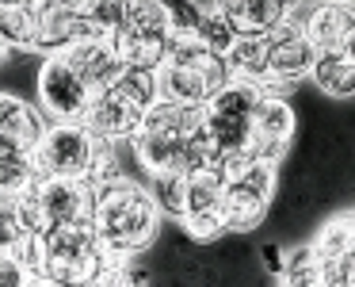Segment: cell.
<instances>
[{
	"label": "cell",
	"instance_id": "obj_16",
	"mask_svg": "<svg viewBox=\"0 0 355 287\" xmlns=\"http://www.w3.org/2000/svg\"><path fill=\"white\" fill-rule=\"evenodd\" d=\"M313 50H347L355 47V4L352 0H317L302 24Z\"/></svg>",
	"mask_w": 355,
	"mask_h": 287
},
{
	"label": "cell",
	"instance_id": "obj_30",
	"mask_svg": "<svg viewBox=\"0 0 355 287\" xmlns=\"http://www.w3.org/2000/svg\"><path fill=\"white\" fill-rule=\"evenodd\" d=\"M69 4H73V8H80V12H88L92 4H100V0H69Z\"/></svg>",
	"mask_w": 355,
	"mask_h": 287
},
{
	"label": "cell",
	"instance_id": "obj_22",
	"mask_svg": "<svg viewBox=\"0 0 355 287\" xmlns=\"http://www.w3.org/2000/svg\"><path fill=\"white\" fill-rule=\"evenodd\" d=\"M355 249V218L352 215H332L321 222V230L309 238V253L313 261H332V256Z\"/></svg>",
	"mask_w": 355,
	"mask_h": 287
},
{
	"label": "cell",
	"instance_id": "obj_21",
	"mask_svg": "<svg viewBox=\"0 0 355 287\" xmlns=\"http://www.w3.org/2000/svg\"><path fill=\"white\" fill-rule=\"evenodd\" d=\"M35 31H39L35 4H0V39L8 50L35 54Z\"/></svg>",
	"mask_w": 355,
	"mask_h": 287
},
{
	"label": "cell",
	"instance_id": "obj_15",
	"mask_svg": "<svg viewBox=\"0 0 355 287\" xmlns=\"http://www.w3.org/2000/svg\"><path fill=\"white\" fill-rule=\"evenodd\" d=\"M35 195L42 203V215L50 226L62 222H88L92 226L96 211V184L77 177H39L35 180Z\"/></svg>",
	"mask_w": 355,
	"mask_h": 287
},
{
	"label": "cell",
	"instance_id": "obj_2",
	"mask_svg": "<svg viewBox=\"0 0 355 287\" xmlns=\"http://www.w3.org/2000/svg\"><path fill=\"white\" fill-rule=\"evenodd\" d=\"M202 126V104H176V100H157L141 115L138 134L130 138L134 157L146 172H168L184 169L187 138Z\"/></svg>",
	"mask_w": 355,
	"mask_h": 287
},
{
	"label": "cell",
	"instance_id": "obj_18",
	"mask_svg": "<svg viewBox=\"0 0 355 287\" xmlns=\"http://www.w3.org/2000/svg\"><path fill=\"white\" fill-rule=\"evenodd\" d=\"M214 4L237 27V35H263L271 27L286 24L291 8L302 4V0H214Z\"/></svg>",
	"mask_w": 355,
	"mask_h": 287
},
{
	"label": "cell",
	"instance_id": "obj_29",
	"mask_svg": "<svg viewBox=\"0 0 355 287\" xmlns=\"http://www.w3.org/2000/svg\"><path fill=\"white\" fill-rule=\"evenodd\" d=\"M0 287H27V272L8 249H0Z\"/></svg>",
	"mask_w": 355,
	"mask_h": 287
},
{
	"label": "cell",
	"instance_id": "obj_23",
	"mask_svg": "<svg viewBox=\"0 0 355 287\" xmlns=\"http://www.w3.org/2000/svg\"><path fill=\"white\" fill-rule=\"evenodd\" d=\"M275 284L283 287H321L317 279V261L309 253V245H294V249H283V264L275 272Z\"/></svg>",
	"mask_w": 355,
	"mask_h": 287
},
{
	"label": "cell",
	"instance_id": "obj_14",
	"mask_svg": "<svg viewBox=\"0 0 355 287\" xmlns=\"http://www.w3.org/2000/svg\"><path fill=\"white\" fill-rule=\"evenodd\" d=\"M39 31H35V54H62L85 39H103V31L92 24V16L73 8L69 0H39L35 4Z\"/></svg>",
	"mask_w": 355,
	"mask_h": 287
},
{
	"label": "cell",
	"instance_id": "obj_11",
	"mask_svg": "<svg viewBox=\"0 0 355 287\" xmlns=\"http://www.w3.org/2000/svg\"><path fill=\"white\" fill-rule=\"evenodd\" d=\"M35 92H39V108L46 111L50 123H80L88 104H92V96H96L92 88L73 73V65L65 62L62 54H46Z\"/></svg>",
	"mask_w": 355,
	"mask_h": 287
},
{
	"label": "cell",
	"instance_id": "obj_5",
	"mask_svg": "<svg viewBox=\"0 0 355 287\" xmlns=\"http://www.w3.org/2000/svg\"><path fill=\"white\" fill-rule=\"evenodd\" d=\"M263 88L248 81L230 77L207 104H202V126L218 149V161L233 165L248 157V138H252V111Z\"/></svg>",
	"mask_w": 355,
	"mask_h": 287
},
{
	"label": "cell",
	"instance_id": "obj_17",
	"mask_svg": "<svg viewBox=\"0 0 355 287\" xmlns=\"http://www.w3.org/2000/svg\"><path fill=\"white\" fill-rule=\"evenodd\" d=\"M62 58L73 65V73H77L80 81H85L92 92H100V88H107L111 81H119V73L126 69L123 58H119L115 42L103 35V39H85L77 42V47L62 50Z\"/></svg>",
	"mask_w": 355,
	"mask_h": 287
},
{
	"label": "cell",
	"instance_id": "obj_25",
	"mask_svg": "<svg viewBox=\"0 0 355 287\" xmlns=\"http://www.w3.org/2000/svg\"><path fill=\"white\" fill-rule=\"evenodd\" d=\"M149 192H153L161 215L180 218L184 207V169H168V172H149Z\"/></svg>",
	"mask_w": 355,
	"mask_h": 287
},
{
	"label": "cell",
	"instance_id": "obj_3",
	"mask_svg": "<svg viewBox=\"0 0 355 287\" xmlns=\"http://www.w3.org/2000/svg\"><path fill=\"white\" fill-rule=\"evenodd\" d=\"M157 104V73L149 69H123L119 81L92 96L85 119L92 138H111V142H130L141 126V115Z\"/></svg>",
	"mask_w": 355,
	"mask_h": 287
},
{
	"label": "cell",
	"instance_id": "obj_12",
	"mask_svg": "<svg viewBox=\"0 0 355 287\" xmlns=\"http://www.w3.org/2000/svg\"><path fill=\"white\" fill-rule=\"evenodd\" d=\"M294 134H298L294 108L279 92L263 88L260 100H256V111H252L248 157H252V161H268V165H283L286 154H291V146H294Z\"/></svg>",
	"mask_w": 355,
	"mask_h": 287
},
{
	"label": "cell",
	"instance_id": "obj_24",
	"mask_svg": "<svg viewBox=\"0 0 355 287\" xmlns=\"http://www.w3.org/2000/svg\"><path fill=\"white\" fill-rule=\"evenodd\" d=\"M195 39L202 42V47H210L214 54L225 58V50L233 47V39H237V27L225 19V12L218 8V4H210V8H202L199 16V27H195Z\"/></svg>",
	"mask_w": 355,
	"mask_h": 287
},
{
	"label": "cell",
	"instance_id": "obj_26",
	"mask_svg": "<svg viewBox=\"0 0 355 287\" xmlns=\"http://www.w3.org/2000/svg\"><path fill=\"white\" fill-rule=\"evenodd\" d=\"M27 233L19 192H0V249H12Z\"/></svg>",
	"mask_w": 355,
	"mask_h": 287
},
{
	"label": "cell",
	"instance_id": "obj_20",
	"mask_svg": "<svg viewBox=\"0 0 355 287\" xmlns=\"http://www.w3.org/2000/svg\"><path fill=\"white\" fill-rule=\"evenodd\" d=\"M309 81L332 100H347L355 92V47L317 50L313 65H309Z\"/></svg>",
	"mask_w": 355,
	"mask_h": 287
},
{
	"label": "cell",
	"instance_id": "obj_10",
	"mask_svg": "<svg viewBox=\"0 0 355 287\" xmlns=\"http://www.w3.org/2000/svg\"><path fill=\"white\" fill-rule=\"evenodd\" d=\"M96 138L85 123H50L42 142L35 146V169L39 177H77L88 180L92 172Z\"/></svg>",
	"mask_w": 355,
	"mask_h": 287
},
{
	"label": "cell",
	"instance_id": "obj_6",
	"mask_svg": "<svg viewBox=\"0 0 355 287\" xmlns=\"http://www.w3.org/2000/svg\"><path fill=\"white\" fill-rule=\"evenodd\" d=\"M279 192V165L268 161H241L225 165V233H252L271 215V203Z\"/></svg>",
	"mask_w": 355,
	"mask_h": 287
},
{
	"label": "cell",
	"instance_id": "obj_31",
	"mask_svg": "<svg viewBox=\"0 0 355 287\" xmlns=\"http://www.w3.org/2000/svg\"><path fill=\"white\" fill-rule=\"evenodd\" d=\"M8 54H12V50L4 47V39H0V65H4V58H8Z\"/></svg>",
	"mask_w": 355,
	"mask_h": 287
},
{
	"label": "cell",
	"instance_id": "obj_27",
	"mask_svg": "<svg viewBox=\"0 0 355 287\" xmlns=\"http://www.w3.org/2000/svg\"><path fill=\"white\" fill-rule=\"evenodd\" d=\"M164 12H168V27H172V39H191L195 27H199L202 8L195 0H161Z\"/></svg>",
	"mask_w": 355,
	"mask_h": 287
},
{
	"label": "cell",
	"instance_id": "obj_1",
	"mask_svg": "<svg viewBox=\"0 0 355 287\" xmlns=\"http://www.w3.org/2000/svg\"><path fill=\"white\" fill-rule=\"evenodd\" d=\"M92 233L100 241L103 256L134 261L161 238V207L153 192L134 177H115L96 184V211Z\"/></svg>",
	"mask_w": 355,
	"mask_h": 287
},
{
	"label": "cell",
	"instance_id": "obj_13",
	"mask_svg": "<svg viewBox=\"0 0 355 287\" xmlns=\"http://www.w3.org/2000/svg\"><path fill=\"white\" fill-rule=\"evenodd\" d=\"M317 50L306 39V31L294 24H279L271 31H263V81L271 92H279L283 85L309 77V65H313Z\"/></svg>",
	"mask_w": 355,
	"mask_h": 287
},
{
	"label": "cell",
	"instance_id": "obj_19",
	"mask_svg": "<svg viewBox=\"0 0 355 287\" xmlns=\"http://www.w3.org/2000/svg\"><path fill=\"white\" fill-rule=\"evenodd\" d=\"M46 126H50V119L39 104H27L16 92H0V134L4 138L35 149L42 142V134H46Z\"/></svg>",
	"mask_w": 355,
	"mask_h": 287
},
{
	"label": "cell",
	"instance_id": "obj_28",
	"mask_svg": "<svg viewBox=\"0 0 355 287\" xmlns=\"http://www.w3.org/2000/svg\"><path fill=\"white\" fill-rule=\"evenodd\" d=\"M317 279H321V287H352V279H355V249L332 256V261H317Z\"/></svg>",
	"mask_w": 355,
	"mask_h": 287
},
{
	"label": "cell",
	"instance_id": "obj_8",
	"mask_svg": "<svg viewBox=\"0 0 355 287\" xmlns=\"http://www.w3.org/2000/svg\"><path fill=\"white\" fill-rule=\"evenodd\" d=\"M103 253L88 222H62L42 233V284H92Z\"/></svg>",
	"mask_w": 355,
	"mask_h": 287
},
{
	"label": "cell",
	"instance_id": "obj_4",
	"mask_svg": "<svg viewBox=\"0 0 355 287\" xmlns=\"http://www.w3.org/2000/svg\"><path fill=\"white\" fill-rule=\"evenodd\" d=\"M230 81V65L222 54L202 47L199 39H172L164 62L157 65V100L207 104Z\"/></svg>",
	"mask_w": 355,
	"mask_h": 287
},
{
	"label": "cell",
	"instance_id": "obj_7",
	"mask_svg": "<svg viewBox=\"0 0 355 287\" xmlns=\"http://www.w3.org/2000/svg\"><path fill=\"white\" fill-rule=\"evenodd\" d=\"M107 39L115 42V50H119L126 69L157 73V65L164 62L168 42H172L168 12H164L161 0H130L123 24H119Z\"/></svg>",
	"mask_w": 355,
	"mask_h": 287
},
{
	"label": "cell",
	"instance_id": "obj_9",
	"mask_svg": "<svg viewBox=\"0 0 355 287\" xmlns=\"http://www.w3.org/2000/svg\"><path fill=\"white\" fill-rule=\"evenodd\" d=\"M180 226L195 241H214L225 233V165H202L184 172V207Z\"/></svg>",
	"mask_w": 355,
	"mask_h": 287
}]
</instances>
